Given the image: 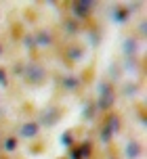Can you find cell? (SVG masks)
<instances>
[{"label":"cell","mask_w":147,"mask_h":159,"mask_svg":"<svg viewBox=\"0 0 147 159\" xmlns=\"http://www.w3.org/2000/svg\"><path fill=\"white\" fill-rule=\"evenodd\" d=\"M99 92H101V98H99L101 107H103V109L111 107V103H114V92H111V88L107 86V84H99Z\"/></svg>","instance_id":"obj_1"},{"label":"cell","mask_w":147,"mask_h":159,"mask_svg":"<svg viewBox=\"0 0 147 159\" xmlns=\"http://www.w3.org/2000/svg\"><path fill=\"white\" fill-rule=\"evenodd\" d=\"M25 78L30 80L32 84H40L42 80H44V69H42L40 65H30L27 71H25Z\"/></svg>","instance_id":"obj_2"},{"label":"cell","mask_w":147,"mask_h":159,"mask_svg":"<svg viewBox=\"0 0 147 159\" xmlns=\"http://www.w3.org/2000/svg\"><path fill=\"white\" fill-rule=\"evenodd\" d=\"M19 134L23 136V138H34V136H38V124L36 121H27V124H23L21 126V130H19Z\"/></svg>","instance_id":"obj_3"},{"label":"cell","mask_w":147,"mask_h":159,"mask_svg":"<svg viewBox=\"0 0 147 159\" xmlns=\"http://www.w3.org/2000/svg\"><path fill=\"white\" fill-rule=\"evenodd\" d=\"M139 153H141V147H139V143H128L126 144V157H130V159H135V157H139Z\"/></svg>","instance_id":"obj_4"},{"label":"cell","mask_w":147,"mask_h":159,"mask_svg":"<svg viewBox=\"0 0 147 159\" xmlns=\"http://www.w3.org/2000/svg\"><path fill=\"white\" fill-rule=\"evenodd\" d=\"M118 128H120V119L118 117H109V121H107V132H109V136L111 134H116V132H118Z\"/></svg>","instance_id":"obj_5"},{"label":"cell","mask_w":147,"mask_h":159,"mask_svg":"<svg viewBox=\"0 0 147 159\" xmlns=\"http://www.w3.org/2000/svg\"><path fill=\"white\" fill-rule=\"evenodd\" d=\"M90 4H92V2H90V0H86V2H78V4H76V15H86V13H88V8H90Z\"/></svg>","instance_id":"obj_6"},{"label":"cell","mask_w":147,"mask_h":159,"mask_svg":"<svg viewBox=\"0 0 147 159\" xmlns=\"http://www.w3.org/2000/svg\"><path fill=\"white\" fill-rule=\"evenodd\" d=\"M4 149H7L8 153H11V151H15V149H17V140L13 138V136H8V138H7V143H4Z\"/></svg>","instance_id":"obj_7"},{"label":"cell","mask_w":147,"mask_h":159,"mask_svg":"<svg viewBox=\"0 0 147 159\" xmlns=\"http://www.w3.org/2000/svg\"><path fill=\"white\" fill-rule=\"evenodd\" d=\"M63 86L69 88V90H74V88L78 86V80H76V78H69V75H67V78L63 80Z\"/></svg>","instance_id":"obj_8"},{"label":"cell","mask_w":147,"mask_h":159,"mask_svg":"<svg viewBox=\"0 0 147 159\" xmlns=\"http://www.w3.org/2000/svg\"><path fill=\"white\" fill-rule=\"evenodd\" d=\"M36 40H38V44H42V46L50 44V36H49V34H44V32H42V34H38V38H36Z\"/></svg>","instance_id":"obj_9"},{"label":"cell","mask_w":147,"mask_h":159,"mask_svg":"<svg viewBox=\"0 0 147 159\" xmlns=\"http://www.w3.org/2000/svg\"><path fill=\"white\" fill-rule=\"evenodd\" d=\"M124 50H126V55H132V52H135V40H126Z\"/></svg>","instance_id":"obj_10"},{"label":"cell","mask_w":147,"mask_h":159,"mask_svg":"<svg viewBox=\"0 0 147 159\" xmlns=\"http://www.w3.org/2000/svg\"><path fill=\"white\" fill-rule=\"evenodd\" d=\"M69 57L78 61V59H80V57H82V52H80V50H78V48H72V50H69Z\"/></svg>","instance_id":"obj_11"},{"label":"cell","mask_w":147,"mask_h":159,"mask_svg":"<svg viewBox=\"0 0 147 159\" xmlns=\"http://www.w3.org/2000/svg\"><path fill=\"white\" fill-rule=\"evenodd\" d=\"M0 86H7V75H4V69H0Z\"/></svg>","instance_id":"obj_12"},{"label":"cell","mask_w":147,"mask_h":159,"mask_svg":"<svg viewBox=\"0 0 147 159\" xmlns=\"http://www.w3.org/2000/svg\"><path fill=\"white\" fill-rule=\"evenodd\" d=\"M61 143H63V144H69V143H72V138H69V134H63V138H61Z\"/></svg>","instance_id":"obj_13"}]
</instances>
